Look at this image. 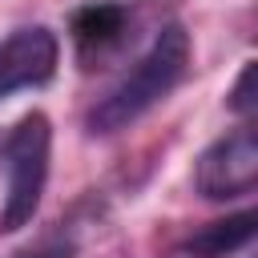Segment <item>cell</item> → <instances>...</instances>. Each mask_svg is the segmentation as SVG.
I'll return each mask as SVG.
<instances>
[{"label":"cell","mask_w":258,"mask_h":258,"mask_svg":"<svg viewBox=\"0 0 258 258\" xmlns=\"http://www.w3.org/2000/svg\"><path fill=\"white\" fill-rule=\"evenodd\" d=\"M189 69V32L181 24H165L153 44L141 52V60L109 89V97H101L89 113V129L93 133H121L129 129L137 117H145L153 105H161L185 77Z\"/></svg>","instance_id":"cell-1"},{"label":"cell","mask_w":258,"mask_h":258,"mask_svg":"<svg viewBox=\"0 0 258 258\" xmlns=\"http://www.w3.org/2000/svg\"><path fill=\"white\" fill-rule=\"evenodd\" d=\"M48 157H52V125L44 113H24L4 137H0V169H4V210L0 230L16 234L28 226L40 210L44 181H48Z\"/></svg>","instance_id":"cell-2"},{"label":"cell","mask_w":258,"mask_h":258,"mask_svg":"<svg viewBox=\"0 0 258 258\" xmlns=\"http://www.w3.org/2000/svg\"><path fill=\"white\" fill-rule=\"evenodd\" d=\"M194 185L206 202H230L246 198L258 185V137L250 125H238L234 133L218 137L194 169Z\"/></svg>","instance_id":"cell-3"},{"label":"cell","mask_w":258,"mask_h":258,"mask_svg":"<svg viewBox=\"0 0 258 258\" xmlns=\"http://www.w3.org/2000/svg\"><path fill=\"white\" fill-rule=\"evenodd\" d=\"M60 60V44L44 24L16 28L0 40V97L48 85Z\"/></svg>","instance_id":"cell-4"},{"label":"cell","mask_w":258,"mask_h":258,"mask_svg":"<svg viewBox=\"0 0 258 258\" xmlns=\"http://www.w3.org/2000/svg\"><path fill=\"white\" fill-rule=\"evenodd\" d=\"M129 24V12L121 4H89L73 16V44L81 52V60H101L113 44H121Z\"/></svg>","instance_id":"cell-5"},{"label":"cell","mask_w":258,"mask_h":258,"mask_svg":"<svg viewBox=\"0 0 258 258\" xmlns=\"http://www.w3.org/2000/svg\"><path fill=\"white\" fill-rule=\"evenodd\" d=\"M254 226H258V214H254V210L218 218V222L202 226L198 234H189V242H185V258H230V254H238L242 246H250Z\"/></svg>","instance_id":"cell-6"},{"label":"cell","mask_w":258,"mask_h":258,"mask_svg":"<svg viewBox=\"0 0 258 258\" xmlns=\"http://www.w3.org/2000/svg\"><path fill=\"white\" fill-rule=\"evenodd\" d=\"M238 117H250L254 113V60H246L242 64V73H238V81H234V89H230V101H226Z\"/></svg>","instance_id":"cell-7"},{"label":"cell","mask_w":258,"mask_h":258,"mask_svg":"<svg viewBox=\"0 0 258 258\" xmlns=\"http://www.w3.org/2000/svg\"><path fill=\"white\" fill-rule=\"evenodd\" d=\"M24 258H73V246L48 242V246H40V250H32V254H24Z\"/></svg>","instance_id":"cell-8"}]
</instances>
